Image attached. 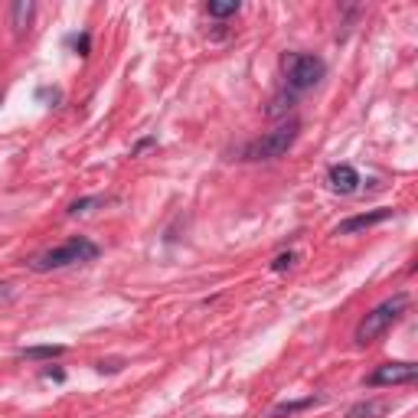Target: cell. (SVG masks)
<instances>
[{
    "label": "cell",
    "instance_id": "obj_2",
    "mask_svg": "<svg viewBox=\"0 0 418 418\" xmlns=\"http://www.w3.org/2000/svg\"><path fill=\"white\" fill-rule=\"evenodd\" d=\"M405 307H408V294H395V297H389V301L376 304V307L360 321V327H356V343H360V347H369L373 340H379L392 324H399V317L405 314Z\"/></svg>",
    "mask_w": 418,
    "mask_h": 418
},
{
    "label": "cell",
    "instance_id": "obj_12",
    "mask_svg": "<svg viewBox=\"0 0 418 418\" xmlns=\"http://www.w3.org/2000/svg\"><path fill=\"white\" fill-rule=\"evenodd\" d=\"M206 10H209V16H235L239 14V3H209Z\"/></svg>",
    "mask_w": 418,
    "mask_h": 418
},
{
    "label": "cell",
    "instance_id": "obj_8",
    "mask_svg": "<svg viewBox=\"0 0 418 418\" xmlns=\"http://www.w3.org/2000/svg\"><path fill=\"white\" fill-rule=\"evenodd\" d=\"M66 347H59V343H46V347H23L20 350V360H56V356H62Z\"/></svg>",
    "mask_w": 418,
    "mask_h": 418
},
{
    "label": "cell",
    "instance_id": "obj_6",
    "mask_svg": "<svg viewBox=\"0 0 418 418\" xmlns=\"http://www.w3.org/2000/svg\"><path fill=\"white\" fill-rule=\"evenodd\" d=\"M386 219H392V209H373V213H360V216L343 219L337 229H334V235H353V232H366V229H373V226H379V222H386Z\"/></svg>",
    "mask_w": 418,
    "mask_h": 418
},
{
    "label": "cell",
    "instance_id": "obj_14",
    "mask_svg": "<svg viewBox=\"0 0 418 418\" xmlns=\"http://www.w3.org/2000/svg\"><path fill=\"white\" fill-rule=\"evenodd\" d=\"M294 252H284V255H278L275 262H271V271H284V268H291L294 265Z\"/></svg>",
    "mask_w": 418,
    "mask_h": 418
},
{
    "label": "cell",
    "instance_id": "obj_10",
    "mask_svg": "<svg viewBox=\"0 0 418 418\" xmlns=\"http://www.w3.org/2000/svg\"><path fill=\"white\" fill-rule=\"evenodd\" d=\"M386 408H389L386 402H360L347 412V418H376V415H382Z\"/></svg>",
    "mask_w": 418,
    "mask_h": 418
},
{
    "label": "cell",
    "instance_id": "obj_13",
    "mask_svg": "<svg viewBox=\"0 0 418 418\" xmlns=\"http://www.w3.org/2000/svg\"><path fill=\"white\" fill-rule=\"evenodd\" d=\"M98 196H89V200H76L72 202V206H69V216H79V213H89V209H92V206H98Z\"/></svg>",
    "mask_w": 418,
    "mask_h": 418
},
{
    "label": "cell",
    "instance_id": "obj_1",
    "mask_svg": "<svg viewBox=\"0 0 418 418\" xmlns=\"http://www.w3.org/2000/svg\"><path fill=\"white\" fill-rule=\"evenodd\" d=\"M95 258H98V245H95L92 239H85V235H76V239H69V242L36 255L30 262V268L33 271H56V268H69V265H82V262H95Z\"/></svg>",
    "mask_w": 418,
    "mask_h": 418
},
{
    "label": "cell",
    "instance_id": "obj_7",
    "mask_svg": "<svg viewBox=\"0 0 418 418\" xmlns=\"http://www.w3.org/2000/svg\"><path fill=\"white\" fill-rule=\"evenodd\" d=\"M327 183H330V189L334 193H343V196H350V193H356L360 189V174L353 170L350 163H337V167H330V174H327Z\"/></svg>",
    "mask_w": 418,
    "mask_h": 418
},
{
    "label": "cell",
    "instance_id": "obj_15",
    "mask_svg": "<svg viewBox=\"0 0 418 418\" xmlns=\"http://www.w3.org/2000/svg\"><path fill=\"white\" fill-rule=\"evenodd\" d=\"M43 376H46V379H62V373H59V369H46Z\"/></svg>",
    "mask_w": 418,
    "mask_h": 418
},
{
    "label": "cell",
    "instance_id": "obj_3",
    "mask_svg": "<svg viewBox=\"0 0 418 418\" xmlns=\"http://www.w3.org/2000/svg\"><path fill=\"white\" fill-rule=\"evenodd\" d=\"M297 135H301V124L297 121H284L281 128H275V131H268V135L255 137L252 144H245L242 150V161H275V157H284L288 150H291V144L297 141Z\"/></svg>",
    "mask_w": 418,
    "mask_h": 418
},
{
    "label": "cell",
    "instance_id": "obj_5",
    "mask_svg": "<svg viewBox=\"0 0 418 418\" xmlns=\"http://www.w3.org/2000/svg\"><path fill=\"white\" fill-rule=\"evenodd\" d=\"M418 376V366L415 363H382L376 366L369 376H366V386H408L415 382Z\"/></svg>",
    "mask_w": 418,
    "mask_h": 418
},
{
    "label": "cell",
    "instance_id": "obj_4",
    "mask_svg": "<svg viewBox=\"0 0 418 418\" xmlns=\"http://www.w3.org/2000/svg\"><path fill=\"white\" fill-rule=\"evenodd\" d=\"M324 72H327V66H324L321 56H310V53H288L284 56V76H288L291 95L314 89L317 82L324 79Z\"/></svg>",
    "mask_w": 418,
    "mask_h": 418
},
{
    "label": "cell",
    "instance_id": "obj_11",
    "mask_svg": "<svg viewBox=\"0 0 418 418\" xmlns=\"http://www.w3.org/2000/svg\"><path fill=\"white\" fill-rule=\"evenodd\" d=\"M10 14H14V30L16 33H23L27 23H30V16H33V3H30V0H16Z\"/></svg>",
    "mask_w": 418,
    "mask_h": 418
},
{
    "label": "cell",
    "instance_id": "obj_9",
    "mask_svg": "<svg viewBox=\"0 0 418 418\" xmlns=\"http://www.w3.org/2000/svg\"><path fill=\"white\" fill-rule=\"evenodd\" d=\"M317 405V399L314 395H307V399H297V402H281L275 405L268 412V418H284V415H297V412H304V408H314Z\"/></svg>",
    "mask_w": 418,
    "mask_h": 418
}]
</instances>
